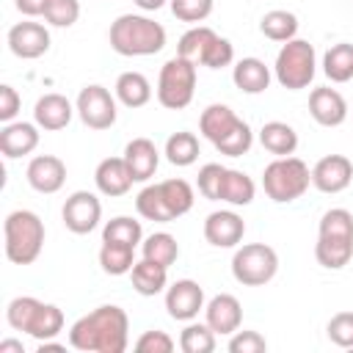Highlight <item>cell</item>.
<instances>
[{"label":"cell","instance_id":"cell-32","mask_svg":"<svg viewBox=\"0 0 353 353\" xmlns=\"http://www.w3.org/2000/svg\"><path fill=\"white\" fill-rule=\"evenodd\" d=\"M99 265H102V270L108 276H124L135 265V248L132 245H124V243H108V240H102Z\"/></svg>","mask_w":353,"mask_h":353},{"label":"cell","instance_id":"cell-45","mask_svg":"<svg viewBox=\"0 0 353 353\" xmlns=\"http://www.w3.org/2000/svg\"><path fill=\"white\" fill-rule=\"evenodd\" d=\"M135 350L138 353H171L174 350V339L165 331H143L135 339Z\"/></svg>","mask_w":353,"mask_h":353},{"label":"cell","instance_id":"cell-15","mask_svg":"<svg viewBox=\"0 0 353 353\" xmlns=\"http://www.w3.org/2000/svg\"><path fill=\"white\" fill-rule=\"evenodd\" d=\"M245 234V221L234 210H215L204 221V240L215 248H234Z\"/></svg>","mask_w":353,"mask_h":353},{"label":"cell","instance_id":"cell-48","mask_svg":"<svg viewBox=\"0 0 353 353\" xmlns=\"http://www.w3.org/2000/svg\"><path fill=\"white\" fill-rule=\"evenodd\" d=\"M25 353V347H22V342L19 339H3L0 342V353Z\"/></svg>","mask_w":353,"mask_h":353},{"label":"cell","instance_id":"cell-29","mask_svg":"<svg viewBox=\"0 0 353 353\" xmlns=\"http://www.w3.org/2000/svg\"><path fill=\"white\" fill-rule=\"evenodd\" d=\"M323 72L331 83L353 80V44L339 41V44L328 47V52L323 55Z\"/></svg>","mask_w":353,"mask_h":353},{"label":"cell","instance_id":"cell-23","mask_svg":"<svg viewBox=\"0 0 353 353\" xmlns=\"http://www.w3.org/2000/svg\"><path fill=\"white\" fill-rule=\"evenodd\" d=\"M232 80L243 94H262L270 85V69L259 58H240L232 69Z\"/></svg>","mask_w":353,"mask_h":353},{"label":"cell","instance_id":"cell-11","mask_svg":"<svg viewBox=\"0 0 353 353\" xmlns=\"http://www.w3.org/2000/svg\"><path fill=\"white\" fill-rule=\"evenodd\" d=\"M204 309V290L193 279H179L165 290V312L171 320L190 323Z\"/></svg>","mask_w":353,"mask_h":353},{"label":"cell","instance_id":"cell-37","mask_svg":"<svg viewBox=\"0 0 353 353\" xmlns=\"http://www.w3.org/2000/svg\"><path fill=\"white\" fill-rule=\"evenodd\" d=\"M160 190H163V199H165L174 221L193 210L196 196H193L190 182H185V179H165V182H160Z\"/></svg>","mask_w":353,"mask_h":353},{"label":"cell","instance_id":"cell-13","mask_svg":"<svg viewBox=\"0 0 353 353\" xmlns=\"http://www.w3.org/2000/svg\"><path fill=\"white\" fill-rule=\"evenodd\" d=\"M353 182V163L345 154H325L312 168V185L320 193H342Z\"/></svg>","mask_w":353,"mask_h":353},{"label":"cell","instance_id":"cell-12","mask_svg":"<svg viewBox=\"0 0 353 353\" xmlns=\"http://www.w3.org/2000/svg\"><path fill=\"white\" fill-rule=\"evenodd\" d=\"M8 50L22 61H36L50 50V30L41 22H17L8 30Z\"/></svg>","mask_w":353,"mask_h":353},{"label":"cell","instance_id":"cell-41","mask_svg":"<svg viewBox=\"0 0 353 353\" xmlns=\"http://www.w3.org/2000/svg\"><path fill=\"white\" fill-rule=\"evenodd\" d=\"M171 14L179 22H204L212 14V0H168Z\"/></svg>","mask_w":353,"mask_h":353},{"label":"cell","instance_id":"cell-19","mask_svg":"<svg viewBox=\"0 0 353 353\" xmlns=\"http://www.w3.org/2000/svg\"><path fill=\"white\" fill-rule=\"evenodd\" d=\"M74 110L77 108H72V102L63 94H44L33 105V121L47 132H55V130H63L72 121Z\"/></svg>","mask_w":353,"mask_h":353},{"label":"cell","instance_id":"cell-20","mask_svg":"<svg viewBox=\"0 0 353 353\" xmlns=\"http://www.w3.org/2000/svg\"><path fill=\"white\" fill-rule=\"evenodd\" d=\"M39 146V124L30 121H8L0 130V152L8 160L25 157Z\"/></svg>","mask_w":353,"mask_h":353},{"label":"cell","instance_id":"cell-27","mask_svg":"<svg viewBox=\"0 0 353 353\" xmlns=\"http://www.w3.org/2000/svg\"><path fill=\"white\" fill-rule=\"evenodd\" d=\"M63 331V312L55 306V303H39V309L33 312L30 317V325L25 334H30L36 342H44V339H55L58 334Z\"/></svg>","mask_w":353,"mask_h":353},{"label":"cell","instance_id":"cell-36","mask_svg":"<svg viewBox=\"0 0 353 353\" xmlns=\"http://www.w3.org/2000/svg\"><path fill=\"white\" fill-rule=\"evenodd\" d=\"M102 240L108 243H124V245H138L143 240V229H141V221L130 218V215H116L105 223L102 229Z\"/></svg>","mask_w":353,"mask_h":353},{"label":"cell","instance_id":"cell-30","mask_svg":"<svg viewBox=\"0 0 353 353\" xmlns=\"http://www.w3.org/2000/svg\"><path fill=\"white\" fill-rule=\"evenodd\" d=\"M259 30H262L265 39L284 44V41L295 39V33H298V17H295L292 11L273 8V11H268V14L259 19Z\"/></svg>","mask_w":353,"mask_h":353},{"label":"cell","instance_id":"cell-24","mask_svg":"<svg viewBox=\"0 0 353 353\" xmlns=\"http://www.w3.org/2000/svg\"><path fill=\"white\" fill-rule=\"evenodd\" d=\"M130 279H132V290H135L138 295L152 298V295H157V292L165 290V284H168V268H165V265H157V262H152V259L143 256L141 262L132 265Z\"/></svg>","mask_w":353,"mask_h":353},{"label":"cell","instance_id":"cell-31","mask_svg":"<svg viewBox=\"0 0 353 353\" xmlns=\"http://www.w3.org/2000/svg\"><path fill=\"white\" fill-rule=\"evenodd\" d=\"M135 210L141 218L146 221H154V223H168L174 221L165 199H163V190H160V182L157 185H146L138 196H135Z\"/></svg>","mask_w":353,"mask_h":353},{"label":"cell","instance_id":"cell-16","mask_svg":"<svg viewBox=\"0 0 353 353\" xmlns=\"http://www.w3.org/2000/svg\"><path fill=\"white\" fill-rule=\"evenodd\" d=\"M204 317H207L204 323L215 334H229L232 336L243 323V306H240V301L234 295L221 292V295L210 298V303L204 306Z\"/></svg>","mask_w":353,"mask_h":353},{"label":"cell","instance_id":"cell-33","mask_svg":"<svg viewBox=\"0 0 353 353\" xmlns=\"http://www.w3.org/2000/svg\"><path fill=\"white\" fill-rule=\"evenodd\" d=\"M165 157H168L171 165H179V168L193 165L199 160V138L193 132H188V130L168 135V141H165Z\"/></svg>","mask_w":353,"mask_h":353},{"label":"cell","instance_id":"cell-17","mask_svg":"<svg viewBox=\"0 0 353 353\" xmlns=\"http://www.w3.org/2000/svg\"><path fill=\"white\" fill-rule=\"evenodd\" d=\"M309 113L323 127H339L347 119V102L336 88H314L309 94Z\"/></svg>","mask_w":353,"mask_h":353},{"label":"cell","instance_id":"cell-3","mask_svg":"<svg viewBox=\"0 0 353 353\" xmlns=\"http://www.w3.org/2000/svg\"><path fill=\"white\" fill-rule=\"evenodd\" d=\"M314 259L328 270H342L353 259V215L347 210L334 207L320 218Z\"/></svg>","mask_w":353,"mask_h":353},{"label":"cell","instance_id":"cell-28","mask_svg":"<svg viewBox=\"0 0 353 353\" xmlns=\"http://www.w3.org/2000/svg\"><path fill=\"white\" fill-rule=\"evenodd\" d=\"M256 185L248 174L237 171V168H226L223 174V185H221V201L232 204V207H245L254 201Z\"/></svg>","mask_w":353,"mask_h":353},{"label":"cell","instance_id":"cell-8","mask_svg":"<svg viewBox=\"0 0 353 353\" xmlns=\"http://www.w3.org/2000/svg\"><path fill=\"white\" fill-rule=\"evenodd\" d=\"M279 270V254L265 243H245L232 256V276L243 287H262Z\"/></svg>","mask_w":353,"mask_h":353},{"label":"cell","instance_id":"cell-4","mask_svg":"<svg viewBox=\"0 0 353 353\" xmlns=\"http://www.w3.org/2000/svg\"><path fill=\"white\" fill-rule=\"evenodd\" d=\"M6 256L14 265H33L44 248V223L30 210H14L3 223Z\"/></svg>","mask_w":353,"mask_h":353},{"label":"cell","instance_id":"cell-2","mask_svg":"<svg viewBox=\"0 0 353 353\" xmlns=\"http://www.w3.org/2000/svg\"><path fill=\"white\" fill-rule=\"evenodd\" d=\"M110 47L124 58L154 55L165 47V28L143 14H121L110 25Z\"/></svg>","mask_w":353,"mask_h":353},{"label":"cell","instance_id":"cell-10","mask_svg":"<svg viewBox=\"0 0 353 353\" xmlns=\"http://www.w3.org/2000/svg\"><path fill=\"white\" fill-rule=\"evenodd\" d=\"M61 218H63V226L72 234H88V232L97 229V223L102 218V204L91 190H74L63 201Z\"/></svg>","mask_w":353,"mask_h":353},{"label":"cell","instance_id":"cell-43","mask_svg":"<svg viewBox=\"0 0 353 353\" xmlns=\"http://www.w3.org/2000/svg\"><path fill=\"white\" fill-rule=\"evenodd\" d=\"M232 61H234V47H232V41L223 39V36H215L212 44L207 47L204 58H201V66H207V69H223V66H229Z\"/></svg>","mask_w":353,"mask_h":353},{"label":"cell","instance_id":"cell-1","mask_svg":"<svg viewBox=\"0 0 353 353\" xmlns=\"http://www.w3.org/2000/svg\"><path fill=\"white\" fill-rule=\"evenodd\" d=\"M130 342V320L121 306L105 303L83 314L69 328V345L83 353H124Z\"/></svg>","mask_w":353,"mask_h":353},{"label":"cell","instance_id":"cell-6","mask_svg":"<svg viewBox=\"0 0 353 353\" xmlns=\"http://www.w3.org/2000/svg\"><path fill=\"white\" fill-rule=\"evenodd\" d=\"M276 80L287 88V91H301L314 80L317 72V55L314 47L303 39H290L281 44L279 55H276Z\"/></svg>","mask_w":353,"mask_h":353},{"label":"cell","instance_id":"cell-44","mask_svg":"<svg viewBox=\"0 0 353 353\" xmlns=\"http://www.w3.org/2000/svg\"><path fill=\"white\" fill-rule=\"evenodd\" d=\"M229 350L232 353H262L268 350V342L259 331H234L232 339H229Z\"/></svg>","mask_w":353,"mask_h":353},{"label":"cell","instance_id":"cell-42","mask_svg":"<svg viewBox=\"0 0 353 353\" xmlns=\"http://www.w3.org/2000/svg\"><path fill=\"white\" fill-rule=\"evenodd\" d=\"M325 331L336 347H353V312H336L328 320Z\"/></svg>","mask_w":353,"mask_h":353},{"label":"cell","instance_id":"cell-18","mask_svg":"<svg viewBox=\"0 0 353 353\" xmlns=\"http://www.w3.org/2000/svg\"><path fill=\"white\" fill-rule=\"evenodd\" d=\"M240 121H243V119H240L229 105L215 102V105H207V108L201 110L199 130H201V135H204L212 146H218L221 141H226V138L240 127Z\"/></svg>","mask_w":353,"mask_h":353},{"label":"cell","instance_id":"cell-5","mask_svg":"<svg viewBox=\"0 0 353 353\" xmlns=\"http://www.w3.org/2000/svg\"><path fill=\"white\" fill-rule=\"evenodd\" d=\"M312 185V171L301 157H276L273 163L265 165L262 171V188L268 193V199H273L276 204H287L301 199Z\"/></svg>","mask_w":353,"mask_h":353},{"label":"cell","instance_id":"cell-9","mask_svg":"<svg viewBox=\"0 0 353 353\" xmlns=\"http://www.w3.org/2000/svg\"><path fill=\"white\" fill-rule=\"evenodd\" d=\"M74 108L88 130H110L116 124V99L105 85H85L77 94Z\"/></svg>","mask_w":353,"mask_h":353},{"label":"cell","instance_id":"cell-34","mask_svg":"<svg viewBox=\"0 0 353 353\" xmlns=\"http://www.w3.org/2000/svg\"><path fill=\"white\" fill-rule=\"evenodd\" d=\"M141 254H143L146 259L157 262V265L171 268V265L176 262V256H179V243H176V237L168 234V232H154V234H149V237L141 243Z\"/></svg>","mask_w":353,"mask_h":353},{"label":"cell","instance_id":"cell-40","mask_svg":"<svg viewBox=\"0 0 353 353\" xmlns=\"http://www.w3.org/2000/svg\"><path fill=\"white\" fill-rule=\"evenodd\" d=\"M41 17L52 28H72L80 17V3L77 0H50Z\"/></svg>","mask_w":353,"mask_h":353},{"label":"cell","instance_id":"cell-25","mask_svg":"<svg viewBox=\"0 0 353 353\" xmlns=\"http://www.w3.org/2000/svg\"><path fill=\"white\" fill-rule=\"evenodd\" d=\"M259 143L270 154L287 157V154H295V149H298V132L287 121H268L259 130Z\"/></svg>","mask_w":353,"mask_h":353},{"label":"cell","instance_id":"cell-49","mask_svg":"<svg viewBox=\"0 0 353 353\" xmlns=\"http://www.w3.org/2000/svg\"><path fill=\"white\" fill-rule=\"evenodd\" d=\"M138 8H143V11H157V8H163L165 6V0H132Z\"/></svg>","mask_w":353,"mask_h":353},{"label":"cell","instance_id":"cell-22","mask_svg":"<svg viewBox=\"0 0 353 353\" xmlns=\"http://www.w3.org/2000/svg\"><path fill=\"white\" fill-rule=\"evenodd\" d=\"M94 182H97V190L102 196L116 199L132 188V174H130L124 157H105L94 171Z\"/></svg>","mask_w":353,"mask_h":353},{"label":"cell","instance_id":"cell-26","mask_svg":"<svg viewBox=\"0 0 353 353\" xmlns=\"http://www.w3.org/2000/svg\"><path fill=\"white\" fill-rule=\"evenodd\" d=\"M116 99L124 108H143L152 99V85L141 72H121L116 77Z\"/></svg>","mask_w":353,"mask_h":353},{"label":"cell","instance_id":"cell-38","mask_svg":"<svg viewBox=\"0 0 353 353\" xmlns=\"http://www.w3.org/2000/svg\"><path fill=\"white\" fill-rule=\"evenodd\" d=\"M179 347L185 353H212L215 350V331L207 323H188L179 334Z\"/></svg>","mask_w":353,"mask_h":353},{"label":"cell","instance_id":"cell-46","mask_svg":"<svg viewBox=\"0 0 353 353\" xmlns=\"http://www.w3.org/2000/svg\"><path fill=\"white\" fill-rule=\"evenodd\" d=\"M19 108H22V97L17 94L14 85L3 83V85H0V121H3V124L14 121V116L19 113Z\"/></svg>","mask_w":353,"mask_h":353},{"label":"cell","instance_id":"cell-39","mask_svg":"<svg viewBox=\"0 0 353 353\" xmlns=\"http://www.w3.org/2000/svg\"><path fill=\"white\" fill-rule=\"evenodd\" d=\"M223 174H226V165L221 163H207L199 168V193L210 201H221V185H223Z\"/></svg>","mask_w":353,"mask_h":353},{"label":"cell","instance_id":"cell-35","mask_svg":"<svg viewBox=\"0 0 353 353\" xmlns=\"http://www.w3.org/2000/svg\"><path fill=\"white\" fill-rule=\"evenodd\" d=\"M215 36H218V33H215L212 28H207V25H193L188 33H182V39H179V44H176V55H182V58H188V61H193V63L199 66L201 58H204V52H207V47L212 44Z\"/></svg>","mask_w":353,"mask_h":353},{"label":"cell","instance_id":"cell-7","mask_svg":"<svg viewBox=\"0 0 353 353\" xmlns=\"http://www.w3.org/2000/svg\"><path fill=\"white\" fill-rule=\"evenodd\" d=\"M193 94H196V63L182 55H174L160 69L157 102L168 110H182L193 102Z\"/></svg>","mask_w":353,"mask_h":353},{"label":"cell","instance_id":"cell-21","mask_svg":"<svg viewBox=\"0 0 353 353\" xmlns=\"http://www.w3.org/2000/svg\"><path fill=\"white\" fill-rule=\"evenodd\" d=\"M124 163L132 174V182H146L154 176L157 165H160V152L149 138H132L124 146Z\"/></svg>","mask_w":353,"mask_h":353},{"label":"cell","instance_id":"cell-14","mask_svg":"<svg viewBox=\"0 0 353 353\" xmlns=\"http://www.w3.org/2000/svg\"><path fill=\"white\" fill-rule=\"evenodd\" d=\"M28 185L36 190V193H58L66 182V163L55 154H36L30 163H28Z\"/></svg>","mask_w":353,"mask_h":353},{"label":"cell","instance_id":"cell-47","mask_svg":"<svg viewBox=\"0 0 353 353\" xmlns=\"http://www.w3.org/2000/svg\"><path fill=\"white\" fill-rule=\"evenodd\" d=\"M14 3H17V11H19V14H25V17H39V14H44V8H47L50 0H14Z\"/></svg>","mask_w":353,"mask_h":353}]
</instances>
